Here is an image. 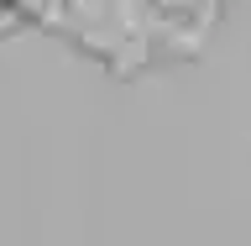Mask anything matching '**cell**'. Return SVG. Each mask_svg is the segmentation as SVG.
Returning <instances> with one entry per match:
<instances>
[{
	"mask_svg": "<svg viewBox=\"0 0 251 246\" xmlns=\"http://www.w3.org/2000/svg\"><path fill=\"white\" fill-rule=\"evenodd\" d=\"M26 27H31V16L21 11L16 0H0V42H5V37H16V31H26Z\"/></svg>",
	"mask_w": 251,
	"mask_h": 246,
	"instance_id": "obj_1",
	"label": "cell"
}]
</instances>
